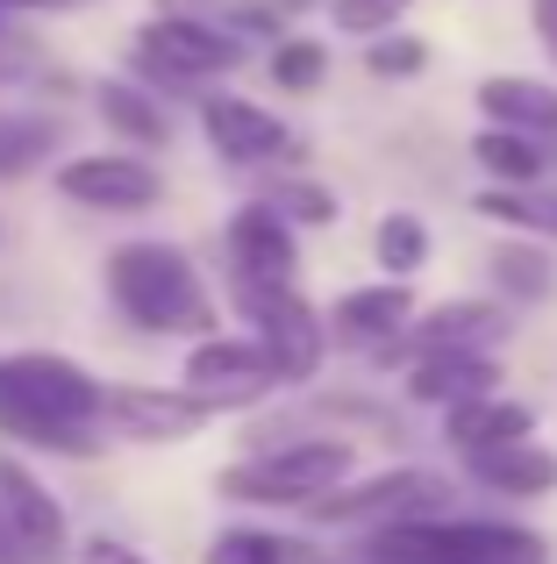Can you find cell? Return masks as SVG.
<instances>
[{
  "label": "cell",
  "mask_w": 557,
  "mask_h": 564,
  "mask_svg": "<svg viewBox=\"0 0 557 564\" xmlns=\"http://www.w3.org/2000/svg\"><path fill=\"white\" fill-rule=\"evenodd\" d=\"M108 414V386H100L86 365L51 358V350H14L0 358V429L22 443H43V451L65 457H94V422Z\"/></svg>",
  "instance_id": "cell-1"
},
{
  "label": "cell",
  "mask_w": 557,
  "mask_h": 564,
  "mask_svg": "<svg viewBox=\"0 0 557 564\" xmlns=\"http://www.w3.org/2000/svg\"><path fill=\"white\" fill-rule=\"evenodd\" d=\"M108 293L122 301V315L151 336H208L215 301L200 293V272L186 250L172 243H129L108 258Z\"/></svg>",
  "instance_id": "cell-2"
},
{
  "label": "cell",
  "mask_w": 557,
  "mask_h": 564,
  "mask_svg": "<svg viewBox=\"0 0 557 564\" xmlns=\"http://www.w3.org/2000/svg\"><path fill=\"white\" fill-rule=\"evenodd\" d=\"M364 564H550V543L522 522H450L407 514L364 543Z\"/></svg>",
  "instance_id": "cell-3"
},
{
  "label": "cell",
  "mask_w": 557,
  "mask_h": 564,
  "mask_svg": "<svg viewBox=\"0 0 557 564\" xmlns=\"http://www.w3.org/2000/svg\"><path fill=\"white\" fill-rule=\"evenodd\" d=\"M350 471V443H286V451H265L251 465H229L222 494L229 500H258V508H307V500L336 494Z\"/></svg>",
  "instance_id": "cell-4"
},
{
  "label": "cell",
  "mask_w": 557,
  "mask_h": 564,
  "mask_svg": "<svg viewBox=\"0 0 557 564\" xmlns=\"http://www.w3.org/2000/svg\"><path fill=\"white\" fill-rule=\"evenodd\" d=\"M136 57H143V72H157V79L194 86V79L237 72L243 65V36H229V29L200 22V14H186V8H165V14H151V22L136 29Z\"/></svg>",
  "instance_id": "cell-5"
},
{
  "label": "cell",
  "mask_w": 557,
  "mask_h": 564,
  "mask_svg": "<svg viewBox=\"0 0 557 564\" xmlns=\"http://www.w3.org/2000/svg\"><path fill=\"white\" fill-rule=\"evenodd\" d=\"M237 307L258 322V344H265V358L278 365V379H286V386H301V379L321 372L329 329H321V315L293 286H237Z\"/></svg>",
  "instance_id": "cell-6"
},
{
  "label": "cell",
  "mask_w": 557,
  "mask_h": 564,
  "mask_svg": "<svg viewBox=\"0 0 557 564\" xmlns=\"http://www.w3.org/2000/svg\"><path fill=\"white\" fill-rule=\"evenodd\" d=\"M450 500V486L436 479V471H386V479H364V486H336V494L307 500V514H321V522H407V514H436Z\"/></svg>",
  "instance_id": "cell-7"
},
{
  "label": "cell",
  "mask_w": 557,
  "mask_h": 564,
  "mask_svg": "<svg viewBox=\"0 0 557 564\" xmlns=\"http://www.w3.org/2000/svg\"><path fill=\"white\" fill-rule=\"evenodd\" d=\"M215 414L208 393H172V386H108V422L122 429L129 443H179L194 436L200 422Z\"/></svg>",
  "instance_id": "cell-8"
},
{
  "label": "cell",
  "mask_w": 557,
  "mask_h": 564,
  "mask_svg": "<svg viewBox=\"0 0 557 564\" xmlns=\"http://www.w3.org/2000/svg\"><path fill=\"white\" fill-rule=\"evenodd\" d=\"M186 386L208 393L215 408H243L265 386H278V365L265 358V344H237V336H200L186 358Z\"/></svg>",
  "instance_id": "cell-9"
},
{
  "label": "cell",
  "mask_w": 557,
  "mask_h": 564,
  "mask_svg": "<svg viewBox=\"0 0 557 564\" xmlns=\"http://www.w3.org/2000/svg\"><path fill=\"white\" fill-rule=\"evenodd\" d=\"M200 129H208V143L222 158H237V165H265V158H286L293 151V129L265 115L258 100H237V94H215L208 108H200Z\"/></svg>",
  "instance_id": "cell-10"
},
{
  "label": "cell",
  "mask_w": 557,
  "mask_h": 564,
  "mask_svg": "<svg viewBox=\"0 0 557 564\" xmlns=\"http://www.w3.org/2000/svg\"><path fill=\"white\" fill-rule=\"evenodd\" d=\"M0 514H8V529L22 536L29 557H57L65 551V514H57L51 486H43L14 451H0Z\"/></svg>",
  "instance_id": "cell-11"
},
{
  "label": "cell",
  "mask_w": 557,
  "mask_h": 564,
  "mask_svg": "<svg viewBox=\"0 0 557 564\" xmlns=\"http://www.w3.org/2000/svg\"><path fill=\"white\" fill-rule=\"evenodd\" d=\"M229 258H237V286H293V229L286 215L265 207H243L229 221Z\"/></svg>",
  "instance_id": "cell-12"
},
{
  "label": "cell",
  "mask_w": 557,
  "mask_h": 564,
  "mask_svg": "<svg viewBox=\"0 0 557 564\" xmlns=\"http://www.w3.org/2000/svg\"><path fill=\"white\" fill-rule=\"evenodd\" d=\"M57 186L72 193V200L86 207H151L157 193H165V180H157L143 158L114 151V158H72L65 172H57Z\"/></svg>",
  "instance_id": "cell-13"
},
{
  "label": "cell",
  "mask_w": 557,
  "mask_h": 564,
  "mask_svg": "<svg viewBox=\"0 0 557 564\" xmlns=\"http://www.w3.org/2000/svg\"><path fill=\"white\" fill-rule=\"evenodd\" d=\"M501 386V365L487 350H422L415 372H407V393L429 400V408H458L472 393H493Z\"/></svg>",
  "instance_id": "cell-14"
},
{
  "label": "cell",
  "mask_w": 557,
  "mask_h": 564,
  "mask_svg": "<svg viewBox=\"0 0 557 564\" xmlns=\"http://www.w3.org/2000/svg\"><path fill=\"white\" fill-rule=\"evenodd\" d=\"M415 322V301H407V286L393 279V286H358L336 301L329 329L343 336V344H393V336Z\"/></svg>",
  "instance_id": "cell-15"
},
{
  "label": "cell",
  "mask_w": 557,
  "mask_h": 564,
  "mask_svg": "<svg viewBox=\"0 0 557 564\" xmlns=\"http://www.w3.org/2000/svg\"><path fill=\"white\" fill-rule=\"evenodd\" d=\"M465 457H472V479H479V486H493V494L529 500V494H550V486H557V457H550V451H536L529 436H515V443H487V451H465Z\"/></svg>",
  "instance_id": "cell-16"
},
{
  "label": "cell",
  "mask_w": 557,
  "mask_h": 564,
  "mask_svg": "<svg viewBox=\"0 0 557 564\" xmlns=\"http://www.w3.org/2000/svg\"><path fill=\"white\" fill-rule=\"evenodd\" d=\"M529 429H536V414L522 408V400H501V393H472V400L450 408V443H458V451L515 443V436H529Z\"/></svg>",
  "instance_id": "cell-17"
},
{
  "label": "cell",
  "mask_w": 557,
  "mask_h": 564,
  "mask_svg": "<svg viewBox=\"0 0 557 564\" xmlns=\"http://www.w3.org/2000/svg\"><path fill=\"white\" fill-rule=\"evenodd\" d=\"M501 336V307L487 301H450L415 329V350H487Z\"/></svg>",
  "instance_id": "cell-18"
},
{
  "label": "cell",
  "mask_w": 557,
  "mask_h": 564,
  "mask_svg": "<svg viewBox=\"0 0 557 564\" xmlns=\"http://www.w3.org/2000/svg\"><path fill=\"white\" fill-rule=\"evenodd\" d=\"M479 108L493 115V122H507V129H557V86L544 79H487L479 86Z\"/></svg>",
  "instance_id": "cell-19"
},
{
  "label": "cell",
  "mask_w": 557,
  "mask_h": 564,
  "mask_svg": "<svg viewBox=\"0 0 557 564\" xmlns=\"http://www.w3.org/2000/svg\"><path fill=\"white\" fill-rule=\"evenodd\" d=\"M51 151H57L51 115H0V180H29Z\"/></svg>",
  "instance_id": "cell-20"
},
{
  "label": "cell",
  "mask_w": 557,
  "mask_h": 564,
  "mask_svg": "<svg viewBox=\"0 0 557 564\" xmlns=\"http://www.w3.org/2000/svg\"><path fill=\"white\" fill-rule=\"evenodd\" d=\"M472 158H479V165H487L501 186H529L536 172H544V151L529 143V129H507V122L487 129V137L472 143Z\"/></svg>",
  "instance_id": "cell-21"
},
{
  "label": "cell",
  "mask_w": 557,
  "mask_h": 564,
  "mask_svg": "<svg viewBox=\"0 0 557 564\" xmlns=\"http://www.w3.org/2000/svg\"><path fill=\"white\" fill-rule=\"evenodd\" d=\"M100 115H108L114 129H122L129 143H165V115L151 108V94H136V86H122V79H108L100 86Z\"/></svg>",
  "instance_id": "cell-22"
},
{
  "label": "cell",
  "mask_w": 557,
  "mask_h": 564,
  "mask_svg": "<svg viewBox=\"0 0 557 564\" xmlns=\"http://www.w3.org/2000/svg\"><path fill=\"white\" fill-rule=\"evenodd\" d=\"M479 215H493V221H515V229H544L557 236V193H479Z\"/></svg>",
  "instance_id": "cell-23"
},
{
  "label": "cell",
  "mask_w": 557,
  "mask_h": 564,
  "mask_svg": "<svg viewBox=\"0 0 557 564\" xmlns=\"http://www.w3.org/2000/svg\"><path fill=\"white\" fill-rule=\"evenodd\" d=\"M422 258H429V229H422L415 215H386L379 221V264H386V272H415Z\"/></svg>",
  "instance_id": "cell-24"
},
{
  "label": "cell",
  "mask_w": 557,
  "mask_h": 564,
  "mask_svg": "<svg viewBox=\"0 0 557 564\" xmlns=\"http://www.w3.org/2000/svg\"><path fill=\"white\" fill-rule=\"evenodd\" d=\"M493 279H501L515 301H544L550 293V258L544 250H501V258H493Z\"/></svg>",
  "instance_id": "cell-25"
},
{
  "label": "cell",
  "mask_w": 557,
  "mask_h": 564,
  "mask_svg": "<svg viewBox=\"0 0 557 564\" xmlns=\"http://www.w3.org/2000/svg\"><path fill=\"white\" fill-rule=\"evenodd\" d=\"M321 72H329V57H321V43H307V36H286L272 51V79L286 86V94H301V86H315Z\"/></svg>",
  "instance_id": "cell-26"
},
{
  "label": "cell",
  "mask_w": 557,
  "mask_h": 564,
  "mask_svg": "<svg viewBox=\"0 0 557 564\" xmlns=\"http://www.w3.org/2000/svg\"><path fill=\"white\" fill-rule=\"evenodd\" d=\"M208 564H286V543H272L265 529H229L208 543Z\"/></svg>",
  "instance_id": "cell-27"
},
{
  "label": "cell",
  "mask_w": 557,
  "mask_h": 564,
  "mask_svg": "<svg viewBox=\"0 0 557 564\" xmlns=\"http://www.w3.org/2000/svg\"><path fill=\"white\" fill-rule=\"evenodd\" d=\"M272 207H278V215H301V221H315V229H321V221H336V193H321L315 180H286V186H272Z\"/></svg>",
  "instance_id": "cell-28"
},
{
  "label": "cell",
  "mask_w": 557,
  "mask_h": 564,
  "mask_svg": "<svg viewBox=\"0 0 557 564\" xmlns=\"http://www.w3.org/2000/svg\"><path fill=\"white\" fill-rule=\"evenodd\" d=\"M364 65H372L379 79H407V72H422V65H429V51H422L415 36H379L372 51H364Z\"/></svg>",
  "instance_id": "cell-29"
},
{
  "label": "cell",
  "mask_w": 557,
  "mask_h": 564,
  "mask_svg": "<svg viewBox=\"0 0 557 564\" xmlns=\"http://www.w3.org/2000/svg\"><path fill=\"white\" fill-rule=\"evenodd\" d=\"M415 0H336V29H350V36H372V29H386L393 14H407Z\"/></svg>",
  "instance_id": "cell-30"
},
{
  "label": "cell",
  "mask_w": 557,
  "mask_h": 564,
  "mask_svg": "<svg viewBox=\"0 0 557 564\" xmlns=\"http://www.w3.org/2000/svg\"><path fill=\"white\" fill-rule=\"evenodd\" d=\"M79 564H151V557H136L129 543H114V536H94V543L79 551Z\"/></svg>",
  "instance_id": "cell-31"
},
{
  "label": "cell",
  "mask_w": 557,
  "mask_h": 564,
  "mask_svg": "<svg viewBox=\"0 0 557 564\" xmlns=\"http://www.w3.org/2000/svg\"><path fill=\"white\" fill-rule=\"evenodd\" d=\"M536 8V29H544V51L557 57V0H529Z\"/></svg>",
  "instance_id": "cell-32"
},
{
  "label": "cell",
  "mask_w": 557,
  "mask_h": 564,
  "mask_svg": "<svg viewBox=\"0 0 557 564\" xmlns=\"http://www.w3.org/2000/svg\"><path fill=\"white\" fill-rule=\"evenodd\" d=\"M29 551H22V536H14V529H8V514H0V564H22Z\"/></svg>",
  "instance_id": "cell-33"
},
{
  "label": "cell",
  "mask_w": 557,
  "mask_h": 564,
  "mask_svg": "<svg viewBox=\"0 0 557 564\" xmlns=\"http://www.w3.org/2000/svg\"><path fill=\"white\" fill-rule=\"evenodd\" d=\"M0 8H43V0H0Z\"/></svg>",
  "instance_id": "cell-34"
},
{
  "label": "cell",
  "mask_w": 557,
  "mask_h": 564,
  "mask_svg": "<svg viewBox=\"0 0 557 564\" xmlns=\"http://www.w3.org/2000/svg\"><path fill=\"white\" fill-rule=\"evenodd\" d=\"M43 8H79V0H43Z\"/></svg>",
  "instance_id": "cell-35"
}]
</instances>
